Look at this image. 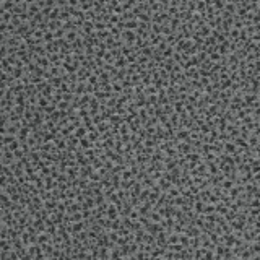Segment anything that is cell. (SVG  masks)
<instances>
[{
  "mask_svg": "<svg viewBox=\"0 0 260 260\" xmlns=\"http://www.w3.org/2000/svg\"><path fill=\"white\" fill-rule=\"evenodd\" d=\"M174 109H176L177 112H182V111H184V102H180V101H179V102H176Z\"/></svg>",
  "mask_w": 260,
  "mask_h": 260,
  "instance_id": "9",
  "label": "cell"
},
{
  "mask_svg": "<svg viewBox=\"0 0 260 260\" xmlns=\"http://www.w3.org/2000/svg\"><path fill=\"white\" fill-rule=\"evenodd\" d=\"M64 36V29H57L55 34H54V38H62Z\"/></svg>",
  "mask_w": 260,
  "mask_h": 260,
  "instance_id": "21",
  "label": "cell"
},
{
  "mask_svg": "<svg viewBox=\"0 0 260 260\" xmlns=\"http://www.w3.org/2000/svg\"><path fill=\"white\" fill-rule=\"evenodd\" d=\"M57 148H60V150H62V148H65V142L64 140H60V138H57Z\"/></svg>",
  "mask_w": 260,
  "mask_h": 260,
  "instance_id": "17",
  "label": "cell"
},
{
  "mask_svg": "<svg viewBox=\"0 0 260 260\" xmlns=\"http://www.w3.org/2000/svg\"><path fill=\"white\" fill-rule=\"evenodd\" d=\"M233 180H224V184H223V187H224V189H231V187H233Z\"/></svg>",
  "mask_w": 260,
  "mask_h": 260,
  "instance_id": "19",
  "label": "cell"
},
{
  "mask_svg": "<svg viewBox=\"0 0 260 260\" xmlns=\"http://www.w3.org/2000/svg\"><path fill=\"white\" fill-rule=\"evenodd\" d=\"M223 146H224V150H226V153H234V151L237 150V148H236V145H233V143H229V142H226L224 145H223Z\"/></svg>",
  "mask_w": 260,
  "mask_h": 260,
  "instance_id": "4",
  "label": "cell"
},
{
  "mask_svg": "<svg viewBox=\"0 0 260 260\" xmlns=\"http://www.w3.org/2000/svg\"><path fill=\"white\" fill-rule=\"evenodd\" d=\"M107 213H109V216H111V218H114V216H116V207H111Z\"/></svg>",
  "mask_w": 260,
  "mask_h": 260,
  "instance_id": "20",
  "label": "cell"
},
{
  "mask_svg": "<svg viewBox=\"0 0 260 260\" xmlns=\"http://www.w3.org/2000/svg\"><path fill=\"white\" fill-rule=\"evenodd\" d=\"M236 143H237L239 146H242V148H245V146H247V143H245L244 138H237V140H236Z\"/></svg>",
  "mask_w": 260,
  "mask_h": 260,
  "instance_id": "14",
  "label": "cell"
},
{
  "mask_svg": "<svg viewBox=\"0 0 260 260\" xmlns=\"http://www.w3.org/2000/svg\"><path fill=\"white\" fill-rule=\"evenodd\" d=\"M122 38L125 39V42H129V44H133V41L137 39V34L133 31H124L122 33Z\"/></svg>",
  "mask_w": 260,
  "mask_h": 260,
  "instance_id": "2",
  "label": "cell"
},
{
  "mask_svg": "<svg viewBox=\"0 0 260 260\" xmlns=\"http://www.w3.org/2000/svg\"><path fill=\"white\" fill-rule=\"evenodd\" d=\"M28 133H29L28 127H23V129H21V132H20V138H21V140H25V138L28 137Z\"/></svg>",
  "mask_w": 260,
  "mask_h": 260,
  "instance_id": "7",
  "label": "cell"
},
{
  "mask_svg": "<svg viewBox=\"0 0 260 260\" xmlns=\"http://www.w3.org/2000/svg\"><path fill=\"white\" fill-rule=\"evenodd\" d=\"M67 38H68V41H75V39H76V33H75V31L68 33V34H67Z\"/></svg>",
  "mask_w": 260,
  "mask_h": 260,
  "instance_id": "18",
  "label": "cell"
},
{
  "mask_svg": "<svg viewBox=\"0 0 260 260\" xmlns=\"http://www.w3.org/2000/svg\"><path fill=\"white\" fill-rule=\"evenodd\" d=\"M68 107V102L67 101H60L59 102V109H67Z\"/></svg>",
  "mask_w": 260,
  "mask_h": 260,
  "instance_id": "16",
  "label": "cell"
},
{
  "mask_svg": "<svg viewBox=\"0 0 260 260\" xmlns=\"http://www.w3.org/2000/svg\"><path fill=\"white\" fill-rule=\"evenodd\" d=\"M132 176H133V174H132V172H129V171H124V172H122V177H124V180H129V179H132Z\"/></svg>",
  "mask_w": 260,
  "mask_h": 260,
  "instance_id": "12",
  "label": "cell"
},
{
  "mask_svg": "<svg viewBox=\"0 0 260 260\" xmlns=\"http://www.w3.org/2000/svg\"><path fill=\"white\" fill-rule=\"evenodd\" d=\"M89 177H91L93 180H99V174H96V172H91V174H89Z\"/></svg>",
  "mask_w": 260,
  "mask_h": 260,
  "instance_id": "24",
  "label": "cell"
},
{
  "mask_svg": "<svg viewBox=\"0 0 260 260\" xmlns=\"http://www.w3.org/2000/svg\"><path fill=\"white\" fill-rule=\"evenodd\" d=\"M60 83H62V78H52V80H51V85H54V86H55V88H59L60 86Z\"/></svg>",
  "mask_w": 260,
  "mask_h": 260,
  "instance_id": "8",
  "label": "cell"
},
{
  "mask_svg": "<svg viewBox=\"0 0 260 260\" xmlns=\"http://www.w3.org/2000/svg\"><path fill=\"white\" fill-rule=\"evenodd\" d=\"M39 64L42 65V68H46L47 67V59H39Z\"/></svg>",
  "mask_w": 260,
  "mask_h": 260,
  "instance_id": "23",
  "label": "cell"
},
{
  "mask_svg": "<svg viewBox=\"0 0 260 260\" xmlns=\"http://www.w3.org/2000/svg\"><path fill=\"white\" fill-rule=\"evenodd\" d=\"M93 163H94V167H101L102 166V163L99 159H93Z\"/></svg>",
  "mask_w": 260,
  "mask_h": 260,
  "instance_id": "25",
  "label": "cell"
},
{
  "mask_svg": "<svg viewBox=\"0 0 260 260\" xmlns=\"http://www.w3.org/2000/svg\"><path fill=\"white\" fill-rule=\"evenodd\" d=\"M52 39H54V33H46V34H44V41L51 42Z\"/></svg>",
  "mask_w": 260,
  "mask_h": 260,
  "instance_id": "13",
  "label": "cell"
},
{
  "mask_svg": "<svg viewBox=\"0 0 260 260\" xmlns=\"http://www.w3.org/2000/svg\"><path fill=\"white\" fill-rule=\"evenodd\" d=\"M86 127H78V129L75 130V138H85V135H86Z\"/></svg>",
  "mask_w": 260,
  "mask_h": 260,
  "instance_id": "3",
  "label": "cell"
},
{
  "mask_svg": "<svg viewBox=\"0 0 260 260\" xmlns=\"http://www.w3.org/2000/svg\"><path fill=\"white\" fill-rule=\"evenodd\" d=\"M80 145H81V148H93V143L88 138H80Z\"/></svg>",
  "mask_w": 260,
  "mask_h": 260,
  "instance_id": "5",
  "label": "cell"
},
{
  "mask_svg": "<svg viewBox=\"0 0 260 260\" xmlns=\"http://www.w3.org/2000/svg\"><path fill=\"white\" fill-rule=\"evenodd\" d=\"M8 148H10V150H16V148H18V142H15V140H13V142L10 143V146H8Z\"/></svg>",
  "mask_w": 260,
  "mask_h": 260,
  "instance_id": "22",
  "label": "cell"
},
{
  "mask_svg": "<svg viewBox=\"0 0 260 260\" xmlns=\"http://www.w3.org/2000/svg\"><path fill=\"white\" fill-rule=\"evenodd\" d=\"M159 185H161V187H163V189H164V190H166V189H169V187H171V184H167V180H166V179H161V180H159Z\"/></svg>",
  "mask_w": 260,
  "mask_h": 260,
  "instance_id": "11",
  "label": "cell"
},
{
  "mask_svg": "<svg viewBox=\"0 0 260 260\" xmlns=\"http://www.w3.org/2000/svg\"><path fill=\"white\" fill-rule=\"evenodd\" d=\"M125 62H127V60H125L124 57H119V60H116L117 67H120V68H122V67H125Z\"/></svg>",
  "mask_w": 260,
  "mask_h": 260,
  "instance_id": "10",
  "label": "cell"
},
{
  "mask_svg": "<svg viewBox=\"0 0 260 260\" xmlns=\"http://www.w3.org/2000/svg\"><path fill=\"white\" fill-rule=\"evenodd\" d=\"M98 109H99L98 99H96V98L89 99V114H91V116H96V114H98Z\"/></svg>",
  "mask_w": 260,
  "mask_h": 260,
  "instance_id": "1",
  "label": "cell"
},
{
  "mask_svg": "<svg viewBox=\"0 0 260 260\" xmlns=\"http://www.w3.org/2000/svg\"><path fill=\"white\" fill-rule=\"evenodd\" d=\"M46 182H47V189H51V187L55 185V182H54V179H52V177H47V179H46Z\"/></svg>",
  "mask_w": 260,
  "mask_h": 260,
  "instance_id": "15",
  "label": "cell"
},
{
  "mask_svg": "<svg viewBox=\"0 0 260 260\" xmlns=\"http://www.w3.org/2000/svg\"><path fill=\"white\" fill-rule=\"evenodd\" d=\"M98 137H99V133H98V132H89V133H88V138H89V142H96V140H98Z\"/></svg>",
  "mask_w": 260,
  "mask_h": 260,
  "instance_id": "6",
  "label": "cell"
}]
</instances>
